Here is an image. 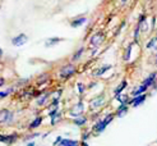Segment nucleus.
Returning a JSON list of instances; mask_svg holds the SVG:
<instances>
[{
	"instance_id": "1",
	"label": "nucleus",
	"mask_w": 157,
	"mask_h": 146,
	"mask_svg": "<svg viewBox=\"0 0 157 146\" xmlns=\"http://www.w3.org/2000/svg\"><path fill=\"white\" fill-rule=\"evenodd\" d=\"M113 118H114V114H109V115H106V118L102 119V120H100L97 124L93 127V129H95L96 132H98V133H100V132H102V131L106 128V126L113 120Z\"/></svg>"
},
{
	"instance_id": "2",
	"label": "nucleus",
	"mask_w": 157,
	"mask_h": 146,
	"mask_svg": "<svg viewBox=\"0 0 157 146\" xmlns=\"http://www.w3.org/2000/svg\"><path fill=\"white\" fill-rule=\"evenodd\" d=\"M74 73H75V67L72 65V64L64 65L60 69V77L61 78H69V77H72Z\"/></svg>"
},
{
	"instance_id": "3",
	"label": "nucleus",
	"mask_w": 157,
	"mask_h": 146,
	"mask_svg": "<svg viewBox=\"0 0 157 146\" xmlns=\"http://www.w3.org/2000/svg\"><path fill=\"white\" fill-rule=\"evenodd\" d=\"M27 41H28V37L25 34H21L18 36H15L14 38H12V44L14 46H23Z\"/></svg>"
},
{
	"instance_id": "4",
	"label": "nucleus",
	"mask_w": 157,
	"mask_h": 146,
	"mask_svg": "<svg viewBox=\"0 0 157 146\" xmlns=\"http://www.w3.org/2000/svg\"><path fill=\"white\" fill-rule=\"evenodd\" d=\"M12 117H13V114L8 109H2V110H0V124L6 123V122H10Z\"/></svg>"
},
{
	"instance_id": "5",
	"label": "nucleus",
	"mask_w": 157,
	"mask_h": 146,
	"mask_svg": "<svg viewBox=\"0 0 157 146\" xmlns=\"http://www.w3.org/2000/svg\"><path fill=\"white\" fill-rule=\"evenodd\" d=\"M83 110H84V105L82 101H79L73 106V109H70V115H73V117H79V115L83 113Z\"/></svg>"
},
{
	"instance_id": "6",
	"label": "nucleus",
	"mask_w": 157,
	"mask_h": 146,
	"mask_svg": "<svg viewBox=\"0 0 157 146\" xmlns=\"http://www.w3.org/2000/svg\"><path fill=\"white\" fill-rule=\"evenodd\" d=\"M102 41H104V34H102V32L95 34V35L91 37V40H90V42H91L92 46H98Z\"/></svg>"
},
{
	"instance_id": "7",
	"label": "nucleus",
	"mask_w": 157,
	"mask_h": 146,
	"mask_svg": "<svg viewBox=\"0 0 157 146\" xmlns=\"http://www.w3.org/2000/svg\"><path fill=\"white\" fill-rule=\"evenodd\" d=\"M146 95L144 94H142V95H138V96H136V97H133L132 100H130V104L133 105V106H138V105H140L142 104L144 100H146Z\"/></svg>"
},
{
	"instance_id": "8",
	"label": "nucleus",
	"mask_w": 157,
	"mask_h": 146,
	"mask_svg": "<svg viewBox=\"0 0 157 146\" xmlns=\"http://www.w3.org/2000/svg\"><path fill=\"white\" fill-rule=\"evenodd\" d=\"M104 101H105V97L101 95V96H97L95 99H92L90 105H91V108H98V106H101V104H104Z\"/></svg>"
},
{
	"instance_id": "9",
	"label": "nucleus",
	"mask_w": 157,
	"mask_h": 146,
	"mask_svg": "<svg viewBox=\"0 0 157 146\" xmlns=\"http://www.w3.org/2000/svg\"><path fill=\"white\" fill-rule=\"evenodd\" d=\"M60 41H63V38L52 37V38H49V40H46V42H45V46H46V48H51V46L56 45V44H58V42H60Z\"/></svg>"
},
{
	"instance_id": "10",
	"label": "nucleus",
	"mask_w": 157,
	"mask_h": 146,
	"mask_svg": "<svg viewBox=\"0 0 157 146\" xmlns=\"http://www.w3.org/2000/svg\"><path fill=\"white\" fill-rule=\"evenodd\" d=\"M110 68H111V65H104V67H101V68L96 69V71L93 72V76H95V77H100V76H102L106 71H109Z\"/></svg>"
},
{
	"instance_id": "11",
	"label": "nucleus",
	"mask_w": 157,
	"mask_h": 146,
	"mask_svg": "<svg viewBox=\"0 0 157 146\" xmlns=\"http://www.w3.org/2000/svg\"><path fill=\"white\" fill-rule=\"evenodd\" d=\"M59 145H60V146H78V141L68 140V138H63Z\"/></svg>"
},
{
	"instance_id": "12",
	"label": "nucleus",
	"mask_w": 157,
	"mask_h": 146,
	"mask_svg": "<svg viewBox=\"0 0 157 146\" xmlns=\"http://www.w3.org/2000/svg\"><path fill=\"white\" fill-rule=\"evenodd\" d=\"M127 112H128V106H127V104H121L119 108H117L116 115H117V117H121V115H124Z\"/></svg>"
},
{
	"instance_id": "13",
	"label": "nucleus",
	"mask_w": 157,
	"mask_h": 146,
	"mask_svg": "<svg viewBox=\"0 0 157 146\" xmlns=\"http://www.w3.org/2000/svg\"><path fill=\"white\" fill-rule=\"evenodd\" d=\"M148 87L146 86V85H140V86L137 89V90H134V91H133V95H134V96H138V95H142V94H144V91L147 90Z\"/></svg>"
},
{
	"instance_id": "14",
	"label": "nucleus",
	"mask_w": 157,
	"mask_h": 146,
	"mask_svg": "<svg viewBox=\"0 0 157 146\" xmlns=\"http://www.w3.org/2000/svg\"><path fill=\"white\" fill-rule=\"evenodd\" d=\"M84 22H86V18H84V17H82V18H77V19L72 21V23H70V26L75 28V27H79V26H82Z\"/></svg>"
},
{
	"instance_id": "15",
	"label": "nucleus",
	"mask_w": 157,
	"mask_h": 146,
	"mask_svg": "<svg viewBox=\"0 0 157 146\" xmlns=\"http://www.w3.org/2000/svg\"><path fill=\"white\" fill-rule=\"evenodd\" d=\"M155 78H156V73H152V74H150L147 77V78L144 80V82H143V85H146L147 87H150L151 85L153 83V81H155Z\"/></svg>"
},
{
	"instance_id": "16",
	"label": "nucleus",
	"mask_w": 157,
	"mask_h": 146,
	"mask_svg": "<svg viewBox=\"0 0 157 146\" xmlns=\"http://www.w3.org/2000/svg\"><path fill=\"white\" fill-rule=\"evenodd\" d=\"M41 122H42V118H41V117L35 118V119H33V122L29 124V128H37L38 126L41 124Z\"/></svg>"
},
{
	"instance_id": "17",
	"label": "nucleus",
	"mask_w": 157,
	"mask_h": 146,
	"mask_svg": "<svg viewBox=\"0 0 157 146\" xmlns=\"http://www.w3.org/2000/svg\"><path fill=\"white\" fill-rule=\"evenodd\" d=\"M127 85H128V83H127V81H123V82L119 85V86H117V87L115 89V95H119L120 92H121L125 87H127Z\"/></svg>"
},
{
	"instance_id": "18",
	"label": "nucleus",
	"mask_w": 157,
	"mask_h": 146,
	"mask_svg": "<svg viewBox=\"0 0 157 146\" xmlns=\"http://www.w3.org/2000/svg\"><path fill=\"white\" fill-rule=\"evenodd\" d=\"M14 137H15V136H2V135H0V141L9 144V142H13V141L15 140Z\"/></svg>"
},
{
	"instance_id": "19",
	"label": "nucleus",
	"mask_w": 157,
	"mask_h": 146,
	"mask_svg": "<svg viewBox=\"0 0 157 146\" xmlns=\"http://www.w3.org/2000/svg\"><path fill=\"white\" fill-rule=\"evenodd\" d=\"M147 48H148V49H151V48H152V49L157 50V37H153L152 40L147 44Z\"/></svg>"
},
{
	"instance_id": "20",
	"label": "nucleus",
	"mask_w": 157,
	"mask_h": 146,
	"mask_svg": "<svg viewBox=\"0 0 157 146\" xmlns=\"http://www.w3.org/2000/svg\"><path fill=\"white\" fill-rule=\"evenodd\" d=\"M86 122H87V119L83 118V117H81V118H75V119H74V123H75L77 126H83V124H86Z\"/></svg>"
},
{
	"instance_id": "21",
	"label": "nucleus",
	"mask_w": 157,
	"mask_h": 146,
	"mask_svg": "<svg viewBox=\"0 0 157 146\" xmlns=\"http://www.w3.org/2000/svg\"><path fill=\"white\" fill-rule=\"evenodd\" d=\"M130 53H132V45H129L124 54V60H129L130 59Z\"/></svg>"
},
{
	"instance_id": "22",
	"label": "nucleus",
	"mask_w": 157,
	"mask_h": 146,
	"mask_svg": "<svg viewBox=\"0 0 157 146\" xmlns=\"http://www.w3.org/2000/svg\"><path fill=\"white\" fill-rule=\"evenodd\" d=\"M48 97H49V94H46V95L41 96V99H38V100H37V104H38V105H44L46 101H48Z\"/></svg>"
},
{
	"instance_id": "23",
	"label": "nucleus",
	"mask_w": 157,
	"mask_h": 146,
	"mask_svg": "<svg viewBox=\"0 0 157 146\" xmlns=\"http://www.w3.org/2000/svg\"><path fill=\"white\" fill-rule=\"evenodd\" d=\"M83 50H84L83 48H81L79 50H78V51L74 54V55H73V60H78V59H79V58H81V55H82V53H83Z\"/></svg>"
},
{
	"instance_id": "24",
	"label": "nucleus",
	"mask_w": 157,
	"mask_h": 146,
	"mask_svg": "<svg viewBox=\"0 0 157 146\" xmlns=\"http://www.w3.org/2000/svg\"><path fill=\"white\" fill-rule=\"evenodd\" d=\"M12 90H9V91H4V92H0V99H4V97H6L8 95H9V92H10Z\"/></svg>"
},
{
	"instance_id": "25",
	"label": "nucleus",
	"mask_w": 157,
	"mask_h": 146,
	"mask_svg": "<svg viewBox=\"0 0 157 146\" xmlns=\"http://www.w3.org/2000/svg\"><path fill=\"white\" fill-rule=\"evenodd\" d=\"M78 91H79V92H81V94H82V92L84 91V86H83V85H82V83H78Z\"/></svg>"
},
{
	"instance_id": "26",
	"label": "nucleus",
	"mask_w": 157,
	"mask_h": 146,
	"mask_svg": "<svg viewBox=\"0 0 157 146\" xmlns=\"http://www.w3.org/2000/svg\"><path fill=\"white\" fill-rule=\"evenodd\" d=\"M61 140H63V138H61V137H58V138H56V141H55V142H54V145H59Z\"/></svg>"
},
{
	"instance_id": "27",
	"label": "nucleus",
	"mask_w": 157,
	"mask_h": 146,
	"mask_svg": "<svg viewBox=\"0 0 157 146\" xmlns=\"http://www.w3.org/2000/svg\"><path fill=\"white\" fill-rule=\"evenodd\" d=\"M3 85H4V80H3V78H0V87H2Z\"/></svg>"
},
{
	"instance_id": "28",
	"label": "nucleus",
	"mask_w": 157,
	"mask_h": 146,
	"mask_svg": "<svg viewBox=\"0 0 157 146\" xmlns=\"http://www.w3.org/2000/svg\"><path fill=\"white\" fill-rule=\"evenodd\" d=\"M27 146H35V142H29Z\"/></svg>"
},
{
	"instance_id": "29",
	"label": "nucleus",
	"mask_w": 157,
	"mask_h": 146,
	"mask_svg": "<svg viewBox=\"0 0 157 146\" xmlns=\"http://www.w3.org/2000/svg\"><path fill=\"white\" fill-rule=\"evenodd\" d=\"M0 57H3V50L0 49Z\"/></svg>"
},
{
	"instance_id": "30",
	"label": "nucleus",
	"mask_w": 157,
	"mask_h": 146,
	"mask_svg": "<svg viewBox=\"0 0 157 146\" xmlns=\"http://www.w3.org/2000/svg\"><path fill=\"white\" fill-rule=\"evenodd\" d=\"M155 63H156V65H157V54H156V61H155Z\"/></svg>"
},
{
	"instance_id": "31",
	"label": "nucleus",
	"mask_w": 157,
	"mask_h": 146,
	"mask_svg": "<svg viewBox=\"0 0 157 146\" xmlns=\"http://www.w3.org/2000/svg\"><path fill=\"white\" fill-rule=\"evenodd\" d=\"M82 145H83V146H88V145H87V144H86V142H83Z\"/></svg>"
},
{
	"instance_id": "32",
	"label": "nucleus",
	"mask_w": 157,
	"mask_h": 146,
	"mask_svg": "<svg viewBox=\"0 0 157 146\" xmlns=\"http://www.w3.org/2000/svg\"><path fill=\"white\" fill-rule=\"evenodd\" d=\"M156 37H157V36H156Z\"/></svg>"
}]
</instances>
